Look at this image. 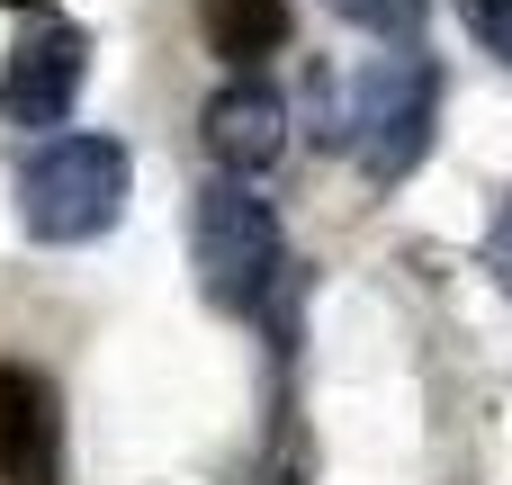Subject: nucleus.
<instances>
[{
    "mask_svg": "<svg viewBox=\"0 0 512 485\" xmlns=\"http://www.w3.org/2000/svg\"><path fill=\"white\" fill-rule=\"evenodd\" d=\"M0 485H54V396L18 360H0Z\"/></svg>",
    "mask_w": 512,
    "mask_h": 485,
    "instance_id": "nucleus-6",
    "label": "nucleus"
},
{
    "mask_svg": "<svg viewBox=\"0 0 512 485\" xmlns=\"http://www.w3.org/2000/svg\"><path fill=\"white\" fill-rule=\"evenodd\" d=\"M189 252L216 306H261V288L279 279V216L270 198H252V180H207L189 198Z\"/></svg>",
    "mask_w": 512,
    "mask_h": 485,
    "instance_id": "nucleus-2",
    "label": "nucleus"
},
{
    "mask_svg": "<svg viewBox=\"0 0 512 485\" xmlns=\"http://www.w3.org/2000/svg\"><path fill=\"white\" fill-rule=\"evenodd\" d=\"M432 117H441V81H432V63H423V54H396V63L369 81V99L351 108V144H360L369 189H396V180L432 153Z\"/></svg>",
    "mask_w": 512,
    "mask_h": 485,
    "instance_id": "nucleus-3",
    "label": "nucleus"
},
{
    "mask_svg": "<svg viewBox=\"0 0 512 485\" xmlns=\"http://www.w3.org/2000/svg\"><path fill=\"white\" fill-rule=\"evenodd\" d=\"M459 18H468L477 54H495V63L512 72V0H459Z\"/></svg>",
    "mask_w": 512,
    "mask_h": 485,
    "instance_id": "nucleus-8",
    "label": "nucleus"
},
{
    "mask_svg": "<svg viewBox=\"0 0 512 485\" xmlns=\"http://www.w3.org/2000/svg\"><path fill=\"white\" fill-rule=\"evenodd\" d=\"M207 153H216V171H234V180H261L279 153H288V99L270 90V81H225L216 99H207Z\"/></svg>",
    "mask_w": 512,
    "mask_h": 485,
    "instance_id": "nucleus-5",
    "label": "nucleus"
},
{
    "mask_svg": "<svg viewBox=\"0 0 512 485\" xmlns=\"http://www.w3.org/2000/svg\"><path fill=\"white\" fill-rule=\"evenodd\" d=\"M198 36L216 63H261L288 45V0H198Z\"/></svg>",
    "mask_w": 512,
    "mask_h": 485,
    "instance_id": "nucleus-7",
    "label": "nucleus"
},
{
    "mask_svg": "<svg viewBox=\"0 0 512 485\" xmlns=\"http://www.w3.org/2000/svg\"><path fill=\"white\" fill-rule=\"evenodd\" d=\"M0 9H45V0H0Z\"/></svg>",
    "mask_w": 512,
    "mask_h": 485,
    "instance_id": "nucleus-10",
    "label": "nucleus"
},
{
    "mask_svg": "<svg viewBox=\"0 0 512 485\" xmlns=\"http://www.w3.org/2000/svg\"><path fill=\"white\" fill-rule=\"evenodd\" d=\"M81 72H90V36L72 18H45L9 45V72H0V108L9 126H63L72 99H81Z\"/></svg>",
    "mask_w": 512,
    "mask_h": 485,
    "instance_id": "nucleus-4",
    "label": "nucleus"
},
{
    "mask_svg": "<svg viewBox=\"0 0 512 485\" xmlns=\"http://www.w3.org/2000/svg\"><path fill=\"white\" fill-rule=\"evenodd\" d=\"M126 180H135V162H126L117 135H54L18 171V225L36 243H90V234L117 225Z\"/></svg>",
    "mask_w": 512,
    "mask_h": 485,
    "instance_id": "nucleus-1",
    "label": "nucleus"
},
{
    "mask_svg": "<svg viewBox=\"0 0 512 485\" xmlns=\"http://www.w3.org/2000/svg\"><path fill=\"white\" fill-rule=\"evenodd\" d=\"M333 18L369 27V36H414V0H333Z\"/></svg>",
    "mask_w": 512,
    "mask_h": 485,
    "instance_id": "nucleus-9",
    "label": "nucleus"
}]
</instances>
